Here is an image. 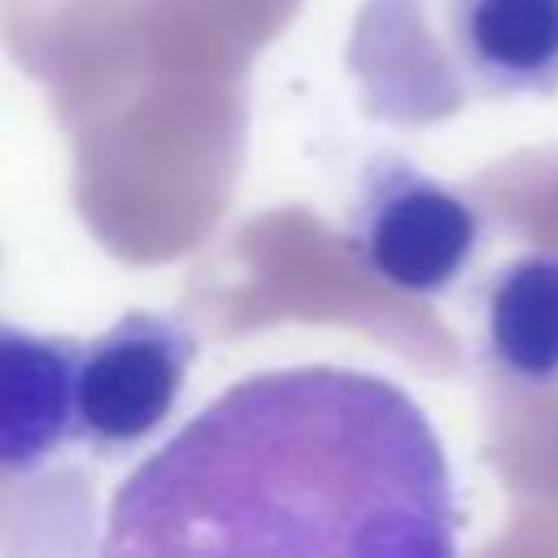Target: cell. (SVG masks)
<instances>
[{"label": "cell", "instance_id": "8992f818", "mask_svg": "<svg viewBox=\"0 0 558 558\" xmlns=\"http://www.w3.org/2000/svg\"><path fill=\"white\" fill-rule=\"evenodd\" d=\"M484 349L514 384H558V253H523L493 275L484 292Z\"/></svg>", "mask_w": 558, "mask_h": 558}, {"label": "cell", "instance_id": "277c9868", "mask_svg": "<svg viewBox=\"0 0 558 558\" xmlns=\"http://www.w3.org/2000/svg\"><path fill=\"white\" fill-rule=\"evenodd\" d=\"M196 336L179 318L126 314L83 344L74 371V440L122 453L153 436L174 410Z\"/></svg>", "mask_w": 558, "mask_h": 558}, {"label": "cell", "instance_id": "6da1fadb", "mask_svg": "<svg viewBox=\"0 0 558 558\" xmlns=\"http://www.w3.org/2000/svg\"><path fill=\"white\" fill-rule=\"evenodd\" d=\"M453 527L427 414L379 375L292 366L227 388L131 471L105 554L449 558Z\"/></svg>", "mask_w": 558, "mask_h": 558}, {"label": "cell", "instance_id": "7a4b0ae2", "mask_svg": "<svg viewBox=\"0 0 558 558\" xmlns=\"http://www.w3.org/2000/svg\"><path fill=\"white\" fill-rule=\"evenodd\" d=\"M418 31V74H436L432 113L462 96H554L558 92V0H384Z\"/></svg>", "mask_w": 558, "mask_h": 558}, {"label": "cell", "instance_id": "5b68a950", "mask_svg": "<svg viewBox=\"0 0 558 558\" xmlns=\"http://www.w3.org/2000/svg\"><path fill=\"white\" fill-rule=\"evenodd\" d=\"M83 340L0 323V480L39 471L74 440V371Z\"/></svg>", "mask_w": 558, "mask_h": 558}, {"label": "cell", "instance_id": "3957f363", "mask_svg": "<svg viewBox=\"0 0 558 558\" xmlns=\"http://www.w3.org/2000/svg\"><path fill=\"white\" fill-rule=\"evenodd\" d=\"M349 240L362 266L388 288L440 296L480 248V214L462 192L405 157H375L349 209Z\"/></svg>", "mask_w": 558, "mask_h": 558}]
</instances>
